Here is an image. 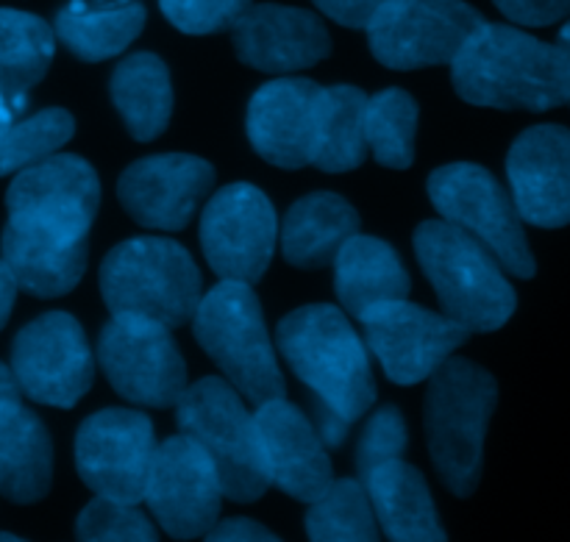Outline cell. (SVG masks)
I'll list each match as a JSON object with an SVG mask.
<instances>
[{
  "label": "cell",
  "instance_id": "obj_1",
  "mask_svg": "<svg viewBox=\"0 0 570 542\" xmlns=\"http://www.w3.org/2000/svg\"><path fill=\"white\" fill-rule=\"evenodd\" d=\"M98 206V173L81 156L50 154L17 173L6 193L9 220L0 237L17 289L61 298L78 287Z\"/></svg>",
  "mask_w": 570,
  "mask_h": 542
},
{
  "label": "cell",
  "instance_id": "obj_2",
  "mask_svg": "<svg viewBox=\"0 0 570 542\" xmlns=\"http://www.w3.org/2000/svg\"><path fill=\"white\" fill-rule=\"evenodd\" d=\"M276 345L289 371L315 398L317 432L328 449L343 445L348 428L376 401L367 345L343 309L315 304L278 323Z\"/></svg>",
  "mask_w": 570,
  "mask_h": 542
},
{
  "label": "cell",
  "instance_id": "obj_3",
  "mask_svg": "<svg viewBox=\"0 0 570 542\" xmlns=\"http://www.w3.org/2000/svg\"><path fill=\"white\" fill-rule=\"evenodd\" d=\"M451 81L471 106L551 111L570 100V59L557 42L484 20L451 61Z\"/></svg>",
  "mask_w": 570,
  "mask_h": 542
},
{
  "label": "cell",
  "instance_id": "obj_4",
  "mask_svg": "<svg viewBox=\"0 0 570 542\" xmlns=\"http://www.w3.org/2000/svg\"><path fill=\"white\" fill-rule=\"evenodd\" d=\"M499 404L493 373L460 356H449L429 376L426 443L434 467L456 499L476 493L482 479L484 437Z\"/></svg>",
  "mask_w": 570,
  "mask_h": 542
},
{
  "label": "cell",
  "instance_id": "obj_5",
  "mask_svg": "<svg viewBox=\"0 0 570 542\" xmlns=\"http://www.w3.org/2000/svg\"><path fill=\"white\" fill-rule=\"evenodd\" d=\"M415 254L438 293L443 315L471 334L507 326L518 309V293L501 262L462 228L443 217L415 228Z\"/></svg>",
  "mask_w": 570,
  "mask_h": 542
},
{
  "label": "cell",
  "instance_id": "obj_6",
  "mask_svg": "<svg viewBox=\"0 0 570 542\" xmlns=\"http://www.w3.org/2000/svg\"><path fill=\"white\" fill-rule=\"evenodd\" d=\"M198 265L167 237H134L115 245L100 265V295L111 315H145L178 328L200 304Z\"/></svg>",
  "mask_w": 570,
  "mask_h": 542
},
{
  "label": "cell",
  "instance_id": "obj_7",
  "mask_svg": "<svg viewBox=\"0 0 570 542\" xmlns=\"http://www.w3.org/2000/svg\"><path fill=\"white\" fill-rule=\"evenodd\" d=\"M193 332L209 359L226 373L228 384L250 404L284 398L287 384L267 337L254 284L223 278L200 298L193 315Z\"/></svg>",
  "mask_w": 570,
  "mask_h": 542
},
{
  "label": "cell",
  "instance_id": "obj_8",
  "mask_svg": "<svg viewBox=\"0 0 570 542\" xmlns=\"http://www.w3.org/2000/svg\"><path fill=\"white\" fill-rule=\"evenodd\" d=\"M176 421L181 434L215 462L226 499L250 504L271 490L256 417L232 384L217 376L187 384L176 404Z\"/></svg>",
  "mask_w": 570,
  "mask_h": 542
},
{
  "label": "cell",
  "instance_id": "obj_9",
  "mask_svg": "<svg viewBox=\"0 0 570 542\" xmlns=\"http://www.w3.org/2000/svg\"><path fill=\"white\" fill-rule=\"evenodd\" d=\"M429 198L445 223L476 237L510 276L534 278L538 262L529 248L512 195L482 165L456 161L429 176Z\"/></svg>",
  "mask_w": 570,
  "mask_h": 542
},
{
  "label": "cell",
  "instance_id": "obj_10",
  "mask_svg": "<svg viewBox=\"0 0 570 542\" xmlns=\"http://www.w3.org/2000/svg\"><path fill=\"white\" fill-rule=\"evenodd\" d=\"M98 362L120 398L170 410L187 390V362L170 326L145 315H111L98 337Z\"/></svg>",
  "mask_w": 570,
  "mask_h": 542
},
{
  "label": "cell",
  "instance_id": "obj_11",
  "mask_svg": "<svg viewBox=\"0 0 570 542\" xmlns=\"http://www.w3.org/2000/svg\"><path fill=\"white\" fill-rule=\"evenodd\" d=\"M482 22V11L465 0H387L365 31L379 65L390 70H421L451 65Z\"/></svg>",
  "mask_w": 570,
  "mask_h": 542
},
{
  "label": "cell",
  "instance_id": "obj_12",
  "mask_svg": "<svg viewBox=\"0 0 570 542\" xmlns=\"http://www.w3.org/2000/svg\"><path fill=\"white\" fill-rule=\"evenodd\" d=\"M11 373L20 393L45 406L72 410L89 393L95 359L81 323L67 312H45L11 343Z\"/></svg>",
  "mask_w": 570,
  "mask_h": 542
},
{
  "label": "cell",
  "instance_id": "obj_13",
  "mask_svg": "<svg viewBox=\"0 0 570 542\" xmlns=\"http://www.w3.org/2000/svg\"><path fill=\"white\" fill-rule=\"evenodd\" d=\"M276 243V209L254 184L217 189L200 215V248L215 276L226 282H259L271 267Z\"/></svg>",
  "mask_w": 570,
  "mask_h": 542
},
{
  "label": "cell",
  "instance_id": "obj_14",
  "mask_svg": "<svg viewBox=\"0 0 570 542\" xmlns=\"http://www.w3.org/2000/svg\"><path fill=\"white\" fill-rule=\"evenodd\" d=\"M154 456V423L142 412H95L78 428V476L100 499L120 501V504H142Z\"/></svg>",
  "mask_w": 570,
  "mask_h": 542
},
{
  "label": "cell",
  "instance_id": "obj_15",
  "mask_svg": "<svg viewBox=\"0 0 570 542\" xmlns=\"http://www.w3.org/2000/svg\"><path fill=\"white\" fill-rule=\"evenodd\" d=\"M145 504L167 538L198 540L220 521L223 487L217 467L198 443L178 434L156 445L145 484Z\"/></svg>",
  "mask_w": 570,
  "mask_h": 542
},
{
  "label": "cell",
  "instance_id": "obj_16",
  "mask_svg": "<svg viewBox=\"0 0 570 542\" xmlns=\"http://www.w3.org/2000/svg\"><path fill=\"white\" fill-rule=\"evenodd\" d=\"M365 345L393 384L426 382L456 348L468 343L471 332L440 312L410 304L406 298L384 300L360 317Z\"/></svg>",
  "mask_w": 570,
  "mask_h": 542
},
{
  "label": "cell",
  "instance_id": "obj_17",
  "mask_svg": "<svg viewBox=\"0 0 570 542\" xmlns=\"http://www.w3.org/2000/svg\"><path fill=\"white\" fill-rule=\"evenodd\" d=\"M215 167L193 154H159L134 161L117 181V198L134 223L181 231L212 193Z\"/></svg>",
  "mask_w": 570,
  "mask_h": 542
},
{
  "label": "cell",
  "instance_id": "obj_18",
  "mask_svg": "<svg viewBox=\"0 0 570 542\" xmlns=\"http://www.w3.org/2000/svg\"><path fill=\"white\" fill-rule=\"evenodd\" d=\"M507 181L523 223L570 226V128L560 122L527 128L507 154Z\"/></svg>",
  "mask_w": 570,
  "mask_h": 542
},
{
  "label": "cell",
  "instance_id": "obj_19",
  "mask_svg": "<svg viewBox=\"0 0 570 542\" xmlns=\"http://www.w3.org/2000/svg\"><path fill=\"white\" fill-rule=\"evenodd\" d=\"M228 31L237 59L273 76L315 67L332 53V37L321 17L295 6L250 3Z\"/></svg>",
  "mask_w": 570,
  "mask_h": 542
},
{
  "label": "cell",
  "instance_id": "obj_20",
  "mask_svg": "<svg viewBox=\"0 0 570 542\" xmlns=\"http://www.w3.org/2000/svg\"><path fill=\"white\" fill-rule=\"evenodd\" d=\"M254 417L271 487H278L301 504L321 499L332 487L334 471L326 443L309 417L287 398L265 401L256 406Z\"/></svg>",
  "mask_w": 570,
  "mask_h": 542
},
{
  "label": "cell",
  "instance_id": "obj_21",
  "mask_svg": "<svg viewBox=\"0 0 570 542\" xmlns=\"http://www.w3.org/2000/svg\"><path fill=\"white\" fill-rule=\"evenodd\" d=\"M321 89V83L309 78H278L256 89L245 126L250 145L262 159L284 170L309 165Z\"/></svg>",
  "mask_w": 570,
  "mask_h": 542
},
{
  "label": "cell",
  "instance_id": "obj_22",
  "mask_svg": "<svg viewBox=\"0 0 570 542\" xmlns=\"http://www.w3.org/2000/svg\"><path fill=\"white\" fill-rule=\"evenodd\" d=\"M360 482L365 484L384 538L393 542L445 540L426 479L415 465L404 462V456L379 462L371 471L362 473Z\"/></svg>",
  "mask_w": 570,
  "mask_h": 542
},
{
  "label": "cell",
  "instance_id": "obj_23",
  "mask_svg": "<svg viewBox=\"0 0 570 542\" xmlns=\"http://www.w3.org/2000/svg\"><path fill=\"white\" fill-rule=\"evenodd\" d=\"M334 289L354 321L371 306L406 298L412 289L410 273L390 243L356 231L334 256Z\"/></svg>",
  "mask_w": 570,
  "mask_h": 542
},
{
  "label": "cell",
  "instance_id": "obj_24",
  "mask_svg": "<svg viewBox=\"0 0 570 542\" xmlns=\"http://www.w3.org/2000/svg\"><path fill=\"white\" fill-rule=\"evenodd\" d=\"M53 482V443L22 401L0 412V495L11 504H37Z\"/></svg>",
  "mask_w": 570,
  "mask_h": 542
},
{
  "label": "cell",
  "instance_id": "obj_25",
  "mask_svg": "<svg viewBox=\"0 0 570 542\" xmlns=\"http://www.w3.org/2000/svg\"><path fill=\"white\" fill-rule=\"evenodd\" d=\"M360 215L334 193H312L295 200L278 231L284 259L293 267H328L345 243L360 231Z\"/></svg>",
  "mask_w": 570,
  "mask_h": 542
},
{
  "label": "cell",
  "instance_id": "obj_26",
  "mask_svg": "<svg viewBox=\"0 0 570 542\" xmlns=\"http://www.w3.org/2000/svg\"><path fill=\"white\" fill-rule=\"evenodd\" d=\"M109 95L134 139L150 142L165 134L173 115V83L159 56L131 53L120 59L111 72Z\"/></svg>",
  "mask_w": 570,
  "mask_h": 542
},
{
  "label": "cell",
  "instance_id": "obj_27",
  "mask_svg": "<svg viewBox=\"0 0 570 542\" xmlns=\"http://www.w3.org/2000/svg\"><path fill=\"white\" fill-rule=\"evenodd\" d=\"M367 95L351 83L323 87L315 106L309 165L323 173H348L365 165Z\"/></svg>",
  "mask_w": 570,
  "mask_h": 542
},
{
  "label": "cell",
  "instance_id": "obj_28",
  "mask_svg": "<svg viewBox=\"0 0 570 542\" xmlns=\"http://www.w3.org/2000/svg\"><path fill=\"white\" fill-rule=\"evenodd\" d=\"M56 53V31L37 14L0 9V95L14 115L26 109L28 92L48 72Z\"/></svg>",
  "mask_w": 570,
  "mask_h": 542
},
{
  "label": "cell",
  "instance_id": "obj_29",
  "mask_svg": "<svg viewBox=\"0 0 570 542\" xmlns=\"http://www.w3.org/2000/svg\"><path fill=\"white\" fill-rule=\"evenodd\" d=\"M142 3H117L109 9H89L70 0L56 14V39L81 61H106L120 56L145 28Z\"/></svg>",
  "mask_w": 570,
  "mask_h": 542
},
{
  "label": "cell",
  "instance_id": "obj_30",
  "mask_svg": "<svg viewBox=\"0 0 570 542\" xmlns=\"http://www.w3.org/2000/svg\"><path fill=\"white\" fill-rule=\"evenodd\" d=\"M417 104L406 89H384L367 98L365 137L373 159L390 170H406L415 161Z\"/></svg>",
  "mask_w": 570,
  "mask_h": 542
},
{
  "label": "cell",
  "instance_id": "obj_31",
  "mask_svg": "<svg viewBox=\"0 0 570 542\" xmlns=\"http://www.w3.org/2000/svg\"><path fill=\"white\" fill-rule=\"evenodd\" d=\"M306 534L315 542H371L379 523L360 479H340L306 512Z\"/></svg>",
  "mask_w": 570,
  "mask_h": 542
},
{
  "label": "cell",
  "instance_id": "obj_32",
  "mask_svg": "<svg viewBox=\"0 0 570 542\" xmlns=\"http://www.w3.org/2000/svg\"><path fill=\"white\" fill-rule=\"evenodd\" d=\"M72 134H76V120L67 109H42L28 120L11 122L0 134V178L56 154L70 142Z\"/></svg>",
  "mask_w": 570,
  "mask_h": 542
},
{
  "label": "cell",
  "instance_id": "obj_33",
  "mask_svg": "<svg viewBox=\"0 0 570 542\" xmlns=\"http://www.w3.org/2000/svg\"><path fill=\"white\" fill-rule=\"evenodd\" d=\"M76 538L87 542H154L159 534L150 518L137 510V504H120L98 495L78 515Z\"/></svg>",
  "mask_w": 570,
  "mask_h": 542
},
{
  "label": "cell",
  "instance_id": "obj_34",
  "mask_svg": "<svg viewBox=\"0 0 570 542\" xmlns=\"http://www.w3.org/2000/svg\"><path fill=\"white\" fill-rule=\"evenodd\" d=\"M254 0H159L161 14L173 28L193 37L228 31Z\"/></svg>",
  "mask_w": 570,
  "mask_h": 542
},
{
  "label": "cell",
  "instance_id": "obj_35",
  "mask_svg": "<svg viewBox=\"0 0 570 542\" xmlns=\"http://www.w3.org/2000/svg\"><path fill=\"white\" fill-rule=\"evenodd\" d=\"M406 451V423L401 410L395 406H384L376 415L367 421L365 432H362L360 445H356V473H367L379 462L395 460L404 456Z\"/></svg>",
  "mask_w": 570,
  "mask_h": 542
},
{
  "label": "cell",
  "instance_id": "obj_36",
  "mask_svg": "<svg viewBox=\"0 0 570 542\" xmlns=\"http://www.w3.org/2000/svg\"><path fill=\"white\" fill-rule=\"evenodd\" d=\"M493 3L507 20L527 28L557 26L570 17V0H493Z\"/></svg>",
  "mask_w": 570,
  "mask_h": 542
},
{
  "label": "cell",
  "instance_id": "obj_37",
  "mask_svg": "<svg viewBox=\"0 0 570 542\" xmlns=\"http://www.w3.org/2000/svg\"><path fill=\"white\" fill-rule=\"evenodd\" d=\"M328 20L340 22L345 28H365L376 9L387 0H312Z\"/></svg>",
  "mask_w": 570,
  "mask_h": 542
},
{
  "label": "cell",
  "instance_id": "obj_38",
  "mask_svg": "<svg viewBox=\"0 0 570 542\" xmlns=\"http://www.w3.org/2000/svg\"><path fill=\"white\" fill-rule=\"evenodd\" d=\"M206 540L215 542H276L278 534L265 529L262 523L250 521V518H228V521H217L215 529L206 534Z\"/></svg>",
  "mask_w": 570,
  "mask_h": 542
},
{
  "label": "cell",
  "instance_id": "obj_39",
  "mask_svg": "<svg viewBox=\"0 0 570 542\" xmlns=\"http://www.w3.org/2000/svg\"><path fill=\"white\" fill-rule=\"evenodd\" d=\"M14 298H17V282L14 276H11L9 265L0 259V332H3V326L9 323L11 309H14Z\"/></svg>",
  "mask_w": 570,
  "mask_h": 542
},
{
  "label": "cell",
  "instance_id": "obj_40",
  "mask_svg": "<svg viewBox=\"0 0 570 542\" xmlns=\"http://www.w3.org/2000/svg\"><path fill=\"white\" fill-rule=\"evenodd\" d=\"M17 401H22L20 384H17L11 367H6L3 362H0V412H3L9 404H17Z\"/></svg>",
  "mask_w": 570,
  "mask_h": 542
},
{
  "label": "cell",
  "instance_id": "obj_41",
  "mask_svg": "<svg viewBox=\"0 0 570 542\" xmlns=\"http://www.w3.org/2000/svg\"><path fill=\"white\" fill-rule=\"evenodd\" d=\"M11 122H14V109H11L9 100H6L3 95H0V134H3L6 128L11 126Z\"/></svg>",
  "mask_w": 570,
  "mask_h": 542
},
{
  "label": "cell",
  "instance_id": "obj_42",
  "mask_svg": "<svg viewBox=\"0 0 570 542\" xmlns=\"http://www.w3.org/2000/svg\"><path fill=\"white\" fill-rule=\"evenodd\" d=\"M557 45H560L562 50H566V56L570 59V17L566 22H562V28H560V37H557ZM568 106H570V100H568Z\"/></svg>",
  "mask_w": 570,
  "mask_h": 542
},
{
  "label": "cell",
  "instance_id": "obj_43",
  "mask_svg": "<svg viewBox=\"0 0 570 542\" xmlns=\"http://www.w3.org/2000/svg\"><path fill=\"white\" fill-rule=\"evenodd\" d=\"M20 538H17V534H6V532H0V542H17Z\"/></svg>",
  "mask_w": 570,
  "mask_h": 542
}]
</instances>
